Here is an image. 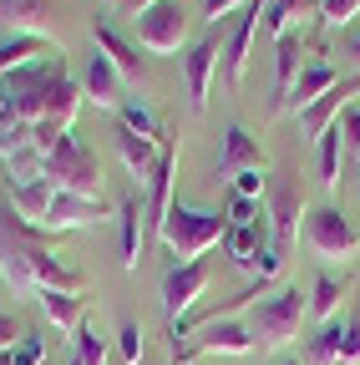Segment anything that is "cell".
Returning a JSON list of instances; mask_svg holds the SVG:
<instances>
[{
    "label": "cell",
    "mask_w": 360,
    "mask_h": 365,
    "mask_svg": "<svg viewBox=\"0 0 360 365\" xmlns=\"http://www.w3.org/2000/svg\"><path fill=\"white\" fill-rule=\"evenodd\" d=\"M188 365H198V360H188Z\"/></svg>",
    "instance_id": "bcb514c9"
},
{
    "label": "cell",
    "mask_w": 360,
    "mask_h": 365,
    "mask_svg": "<svg viewBox=\"0 0 360 365\" xmlns=\"http://www.w3.org/2000/svg\"><path fill=\"white\" fill-rule=\"evenodd\" d=\"M304 319H309V294H299L294 284H284L279 294H269V299L254 304V314H249L254 345H264V350H284V345H294L299 330H304Z\"/></svg>",
    "instance_id": "277c9868"
},
{
    "label": "cell",
    "mask_w": 360,
    "mask_h": 365,
    "mask_svg": "<svg viewBox=\"0 0 360 365\" xmlns=\"http://www.w3.org/2000/svg\"><path fill=\"white\" fill-rule=\"evenodd\" d=\"M244 168H264V153H259V143L234 122L229 132H223V158H218V173L223 178H234V173H244Z\"/></svg>",
    "instance_id": "44dd1931"
},
{
    "label": "cell",
    "mask_w": 360,
    "mask_h": 365,
    "mask_svg": "<svg viewBox=\"0 0 360 365\" xmlns=\"http://www.w3.org/2000/svg\"><path fill=\"white\" fill-rule=\"evenodd\" d=\"M0 365H6V355H0Z\"/></svg>",
    "instance_id": "ee69618b"
},
{
    "label": "cell",
    "mask_w": 360,
    "mask_h": 365,
    "mask_svg": "<svg viewBox=\"0 0 360 365\" xmlns=\"http://www.w3.org/2000/svg\"><path fill=\"white\" fill-rule=\"evenodd\" d=\"M223 218H229L234 228H249V223H259V218H269V213H264V198H239V193H234Z\"/></svg>",
    "instance_id": "1f68e13d"
},
{
    "label": "cell",
    "mask_w": 360,
    "mask_h": 365,
    "mask_svg": "<svg viewBox=\"0 0 360 365\" xmlns=\"http://www.w3.org/2000/svg\"><path fill=\"white\" fill-rule=\"evenodd\" d=\"M41 314L56 325V335H76V325H81V294L46 289V294H41Z\"/></svg>",
    "instance_id": "cb8c5ba5"
},
{
    "label": "cell",
    "mask_w": 360,
    "mask_h": 365,
    "mask_svg": "<svg viewBox=\"0 0 360 365\" xmlns=\"http://www.w3.org/2000/svg\"><path fill=\"white\" fill-rule=\"evenodd\" d=\"M143 244H148V223H143V203L138 193L117 203V254H122V269H138L143 264Z\"/></svg>",
    "instance_id": "e0dca14e"
},
{
    "label": "cell",
    "mask_w": 360,
    "mask_h": 365,
    "mask_svg": "<svg viewBox=\"0 0 360 365\" xmlns=\"http://www.w3.org/2000/svg\"><path fill=\"white\" fill-rule=\"evenodd\" d=\"M264 188H269L264 168H244V173H234V193H239V198H264Z\"/></svg>",
    "instance_id": "836d02e7"
},
{
    "label": "cell",
    "mask_w": 360,
    "mask_h": 365,
    "mask_svg": "<svg viewBox=\"0 0 360 365\" xmlns=\"http://www.w3.org/2000/svg\"><path fill=\"white\" fill-rule=\"evenodd\" d=\"M254 350V330L244 319H208V325H193L173 340V365H188L198 355H249Z\"/></svg>",
    "instance_id": "8992f818"
},
{
    "label": "cell",
    "mask_w": 360,
    "mask_h": 365,
    "mask_svg": "<svg viewBox=\"0 0 360 365\" xmlns=\"http://www.w3.org/2000/svg\"><path fill=\"white\" fill-rule=\"evenodd\" d=\"M66 365H81V360H76V355H71V360H66Z\"/></svg>",
    "instance_id": "b9f144b4"
},
{
    "label": "cell",
    "mask_w": 360,
    "mask_h": 365,
    "mask_svg": "<svg viewBox=\"0 0 360 365\" xmlns=\"http://www.w3.org/2000/svg\"><path fill=\"white\" fill-rule=\"evenodd\" d=\"M56 71H61V56L6 76V86H0V132H26L46 117V86H51Z\"/></svg>",
    "instance_id": "7a4b0ae2"
},
{
    "label": "cell",
    "mask_w": 360,
    "mask_h": 365,
    "mask_svg": "<svg viewBox=\"0 0 360 365\" xmlns=\"http://www.w3.org/2000/svg\"><path fill=\"white\" fill-rule=\"evenodd\" d=\"M223 234H229V218L223 213H208V208H193V203H173L168 223H163V244L178 264H198L213 244H223Z\"/></svg>",
    "instance_id": "3957f363"
},
{
    "label": "cell",
    "mask_w": 360,
    "mask_h": 365,
    "mask_svg": "<svg viewBox=\"0 0 360 365\" xmlns=\"http://www.w3.org/2000/svg\"><path fill=\"white\" fill-rule=\"evenodd\" d=\"M304 239H309V249L320 259H350V254H360V239H355L350 218L340 208H330V203L304 213Z\"/></svg>",
    "instance_id": "9c48e42d"
},
{
    "label": "cell",
    "mask_w": 360,
    "mask_h": 365,
    "mask_svg": "<svg viewBox=\"0 0 360 365\" xmlns=\"http://www.w3.org/2000/svg\"><path fill=\"white\" fill-rule=\"evenodd\" d=\"M81 91H86V102H97L102 112H117V107L127 102V97H122V76H117V66H112L102 51H92V61H86Z\"/></svg>",
    "instance_id": "ffe728a7"
},
{
    "label": "cell",
    "mask_w": 360,
    "mask_h": 365,
    "mask_svg": "<svg viewBox=\"0 0 360 365\" xmlns=\"http://www.w3.org/2000/svg\"><path fill=\"white\" fill-rule=\"evenodd\" d=\"M345 345V319H325V330L309 340V365H335Z\"/></svg>",
    "instance_id": "4316f807"
},
{
    "label": "cell",
    "mask_w": 360,
    "mask_h": 365,
    "mask_svg": "<svg viewBox=\"0 0 360 365\" xmlns=\"http://www.w3.org/2000/svg\"><path fill=\"white\" fill-rule=\"evenodd\" d=\"M92 46H97V51H102V56L117 66V76H122V81H138V86L148 81V71H143V56H138V46H132V41H122V36H117L107 21H97V26H92Z\"/></svg>",
    "instance_id": "2e32d148"
},
{
    "label": "cell",
    "mask_w": 360,
    "mask_h": 365,
    "mask_svg": "<svg viewBox=\"0 0 360 365\" xmlns=\"http://www.w3.org/2000/svg\"><path fill=\"white\" fill-rule=\"evenodd\" d=\"M314 148H320V182H325V188H335V182H340V153H345L340 122H330L320 137H314Z\"/></svg>",
    "instance_id": "d4e9b609"
},
{
    "label": "cell",
    "mask_w": 360,
    "mask_h": 365,
    "mask_svg": "<svg viewBox=\"0 0 360 365\" xmlns=\"http://www.w3.org/2000/svg\"><path fill=\"white\" fill-rule=\"evenodd\" d=\"M360 16V0H320V26L325 31H340Z\"/></svg>",
    "instance_id": "4dcf8cb0"
},
{
    "label": "cell",
    "mask_w": 360,
    "mask_h": 365,
    "mask_svg": "<svg viewBox=\"0 0 360 365\" xmlns=\"http://www.w3.org/2000/svg\"><path fill=\"white\" fill-rule=\"evenodd\" d=\"M279 365H299V360H279Z\"/></svg>",
    "instance_id": "7bdbcfd3"
},
{
    "label": "cell",
    "mask_w": 360,
    "mask_h": 365,
    "mask_svg": "<svg viewBox=\"0 0 360 365\" xmlns=\"http://www.w3.org/2000/svg\"><path fill=\"white\" fill-rule=\"evenodd\" d=\"M340 294H345V284L335 279V274H320V279H314V289H309V314H320V319H335V309H340Z\"/></svg>",
    "instance_id": "f1b7e54d"
},
{
    "label": "cell",
    "mask_w": 360,
    "mask_h": 365,
    "mask_svg": "<svg viewBox=\"0 0 360 365\" xmlns=\"http://www.w3.org/2000/svg\"><path fill=\"white\" fill-rule=\"evenodd\" d=\"M41 355H46L41 335H21V340L6 350V365H41Z\"/></svg>",
    "instance_id": "d6a6232c"
},
{
    "label": "cell",
    "mask_w": 360,
    "mask_h": 365,
    "mask_svg": "<svg viewBox=\"0 0 360 365\" xmlns=\"http://www.w3.org/2000/svg\"><path fill=\"white\" fill-rule=\"evenodd\" d=\"M117 127L138 132V137H148V143H158V148L168 143V132L158 127V117H153V112H148L143 102H122V107H117Z\"/></svg>",
    "instance_id": "484cf974"
},
{
    "label": "cell",
    "mask_w": 360,
    "mask_h": 365,
    "mask_svg": "<svg viewBox=\"0 0 360 365\" xmlns=\"http://www.w3.org/2000/svg\"><path fill=\"white\" fill-rule=\"evenodd\" d=\"M0 26L41 41L56 31V0H0Z\"/></svg>",
    "instance_id": "9a60e30c"
},
{
    "label": "cell",
    "mask_w": 360,
    "mask_h": 365,
    "mask_svg": "<svg viewBox=\"0 0 360 365\" xmlns=\"http://www.w3.org/2000/svg\"><path fill=\"white\" fill-rule=\"evenodd\" d=\"M340 360H345V365H360V309L345 314V345H340Z\"/></svg>",
    "instance_id": "e575fe53"
},
{
    "label": "cell",
    "mask_w": 360,
    "mask_h": 365,
    "mask_svg": "<svg viewBox=\"0 0 360 365\" xmlns=\"http://www.w3.org/2000/svg\"><path fill=\"white\" fill-rule=\"evenodd\" d=\"M16 340H21V325H16V314H0V355H6Z\"/></svg>",
    "instance_id": "f35d334b"
},
{
    "label": "cell",
    "mask_w": 360,
    "mask_h": 365,
    "mask_svg": "<svg viewBox=\"0 0 360 365\" xmlns=\"http://www.w3.org/2000/svg\"><path fill=\"white\" fill-rule=\"evenodd\" d=\"M299 51H304V31H299V26L274 41V102H269V112H274V117L289 107V91H294V81H299Z\"/></svg>",
    "instance_id": "5bb4252c"
},
{
    "label": "cell",
    "mask_w": 360,
    "mask_h": 365,
    "mask_svg": "<svg viewBox=\"0 0 360 365\" xmlns=\"http://www.w3.org/2000/svg\"><path fill=\"white\" fill-rule=\"evenodd\" d=\"M122 6H127V11H132V16H143V11H148V6H158V0H122Z\"/></svg>",
    "instance_id": "ab89813d"
},
{
    "label": "cell",
    "mask_w": 360,
    "mask_h": 365,
    "mask_svg": "<svg viewBox=\"0 0 360 365\" xmlns=\"http://www.w3.org/2000/svg\"><path fill=\"white\" fill-rule=\"evenodd\" d=\"M71 340H76V350H71V355H76L81 365H107V340H102V330L92 325V319H81Z\"/></svg>",
    "instance_id": "83f0119b"
},
{
    "label": "cell",
    "mask_w": 360,
    "mask_h": 365,
    "mask_svg": "<svg viewBox=\"0 0 360 365\" xmlns=\"http://www.w3.org/2000/svg\"><path fill=\"white\" fill-rule=\"evenodd\" d=\"M335 81H340V76H335V66H330V61H309V66L299 71L294 91H289V102L304 112V107H314V102H320V97H325V91H330Z\"/></svg>",
    "instance_id": "7402d4cb"
},
{
    "label": "cell",
    "mask_w": 360,
    "mask_h": 365,
    "mask_svg": "<svg viewBox=\"0 0 360 365\" xmlns=\"http://www.w3.org/2000/svg\"><path fill=\"white\" fill-rule=\"evenodd\" d=\"M112 208L107 198H76V193H56L46 218H41L36 234H71V228H86V223H102Z\"/></svg>",
    "instance_id": "8fae6325"
},
{
    "label": "cell",
    "mask_w": 360,
    "mask_h": 365,
    "mask_svg": "<svg viewBox=\"0 0 360 365\" xmlns=\"http://www.w3.org/2000/svg\"><path fill=\"white\" fill-rule=\"evenodd\" d=\"M173 178H178V148L163 143V158L148 178V198H143V223H148V234H163V223L173 213Z\"/></svg>",
    "instance_id": "7c38bea8"
},
{
    "label": "cell",
    "mask_w": 360,
    "mask_h": 365,
    "mask_svg": "<svg viewBox=\"0 0 360 365\" xmlns=\"http://www.w3.org/2000/svg\"><path fill=\"white\" fill-rule=\"evenodd\" d=\"M41 178L51 182L56 193H76V198H102V163L92 148H81L66 132L61 143L41 158Z\"/></svg>",
    "instance_id": "5b68a950"
},
{
    "label": "cell",
    "mask_w": 360,
    "mask_h": 365,
    "mask_svg": "<svg viewBox=\"0 0 360 365\" xmlns=\"http://www.w3.org/2000/svg\"><path fill=\"white\" fill-rule=\"evenodd\" d=\"M269 244V218H259V223H249V228H234L229 223V234H223V254H229V264L239 269V274H259V249Z\"/></svg>",
    "instance_id": "d6986e66"
},
{
    "label": "cell",
    "mask_w": 360,
    "mask_h": 365,
    "mask_svg": "<svg viewBox=\"0 0 360 365\" xmlns=\"http://www.w3.org/2000/svg\"><path fill=\"white\" fill-rule=\"evenodd\" d=\"M309 11V0H269L264 6V26L274 31V41L284 36V31H294V21Z\"/></svg>",
    "instance_id": "f546056e"
},
{
    "label": "cell",
    "mask_w": 360,
    "mask_h": 365,
    "mask_svg": "<svg viewBox=\"0 0 360 365\" xmlns=\"http://www.w3.org/2000/svg\"><path fill=\"white\" fill-rule=\"evenodd\" d=\"M132 21H138V41L148 46V51L173 56L178 46L188 41V21H193V11H188V0H158V6H148L143 16H132Z\"/></svg>",
    "instance_id": "52a82bcc"
},
{
    "label": "cell",
    "mask_w": 360,
    "mask_h": 365,
    "mask_svg": "<svg viewBox=\"0 0 360 365\" xmlns=\"http://www.w3.org/2000/svg\"><path fill=\"white\" fill-rule=\"evenodd\" d=\"M355 158H360V148H355Z\"/></svg>",
    "instance_id": "f6af8a7d"
},
{
    "label": "cell",
    "mask_w": 360,
    "mask_h": 365,
    "mask_svg": "<svg viewBox=\"0 0 360 365\" xmlns=\"http://www.w3.org/2000/svg\"><path fill=\"white\" fill-rule=\"evenodd\" d=\"M46 41H36V36H16V41H0V76H16L36 61H46Z\"/></svg>",
    "instance_id": "603a6c76"
},
{
    "label": "cell",
    "mask_w": 360,
    "mask_h": 365,
    "mask_svg": "<svg viewBox=\"0 0 360 365\" xmlns=\"http://www.w3.org/2000/svg\"><path fill=\"white\" fill-rule=\"evenodd\" d=\"M350 61H360V36H355V41H350Z\"/></svg>",
    "instance_id": "60d3db41"
},
{
    "label": "cell",
    "mask_w": 360,
    "mask_h": 365,
    "mask_svg": "<svg viewBox=\"0 0 360 365\" xmlns=\"http://www.w3.org/2000/svg\"><path fill=\"white\" fill-rule=\"evenodd\" d=\"M117 345H122V360H127V365H138V360H143V325H132V319H127L122 335H117Z\"/></svg>",
    "instance_id": "d590c367"
},
{
    "label": "cell",
    "mask_w": 360,
    "mask_h": 365,
    "mask_svg": "<svg viewBox=\"0 0 360 365\" xmlns=\"http://www.w3.org/2000/svg\"><path fill=\"white\" fill-rule=\"evenodd\" d=\"M0 279H6L11 294H46V289H61V294H81L86 279L76 269H66L51 249H41L36 234L16 218V208L6 203L0 208Z\"/></svg>",
    "instance_id": "6da1fadb"
},
{
    "label": "cell",
    "mask_w": 360,
    "mask_h": 365,
    "mask_svg": "<svg viewBox=\"0 0 360 365\" xmlns=\"http://www.w3.org/2000/svg\"><path fill=\"white\" fill-rule=\"evenodd\" d=\"M239 6H249V0H203V21H213V26H218L223 16H234Z\"/></svg>",
    "instance_id": "74e56055"
},
{
    "label": "cell",
    "mask_w": 360,
    "mask_h": 365,
    "mask_svg": "<svg viewBox=\"0 0 360 365\" xmlns=\"http://www.w3.org/2000/svg\"><path fill=\"white\" fill-rule=\"evenodd\" d=\"M355 91H360V71H355V76H345V81H335V86H330L314 107H304V112H299V127L309 132V143H314V137H320L330 122H340V112H345V102L355 97Z\"/></svg>",
    "instance_id": "ac0fdd59"
},
{
    "label": "cell",
    "mask_w": 360,
    "mask_h": 365,
    "mask_svg": "<svg viewBox=\"0 0 360 365\" xmlns=\"http://www.w3.org/2000/svg\"><path fill=\"white\" fill-rule=\"evenodd\" d=\"M340 137H345V148H360V107L340 112Z\"/></svg>",
    "instance_id": "8d00e7d4"
},
{
    "label": "cell",
    "mask_w": 360,
    "mask_h": 365,
    "mask_svg": "<svg viewBox=\"0 0 360 365\" xmlns=\"http://www.w3.org/2000/svg\"><path fill=\"white\" fill-rule=\"evenodd\" d=\"M208 279H213V264H173L168 274H163V309H168V325L178 330V319H183L188 309H193V299L208 289Z\"/></svg>",
    "instance_id": "30bf717a"
},
{
    "label": "cell",
    "mask_w": 360,
    "mask_h": 365,
    "mask_svg": "<svg viewBox=\"0 0 360 365\" xmlns=\"http://www.w3.org/2000/svg\"><path fill=\"white\" fill-rule=\"evenodd\" d=\"M264 213H269V228H274V249L284 254V249L299 239V218L309 213V208H304V188H299L294 173L269 178V188H264Z\"/></svg>",
    "instance_id": "ba28073f"
},
{
    "label": "cell",
    "mask_w": 360,
    "mask_h": 365,
    "mask_svg": "<svg viewBox=\"0 0 360 365\" xmlns=\"http://www.w3.org/2000/svg\"><path fill=\"white\" fill-rule=\"evenodd\" d=\"M218 61H223L218 36H203V41H193V46H188V56H183V76H188V107H193V112H203V107H208V86H213Z\"/></svg>",
    "instance_id": "4fadbf2b"
}]
</instances>
